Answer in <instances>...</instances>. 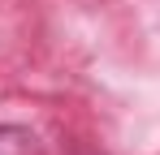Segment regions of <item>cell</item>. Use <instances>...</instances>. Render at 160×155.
I'll return each instance as SVG.
<instances>
[{"instance_id":"1","label":"cell","mask_w":160,"mask_h":155,"mask_svg":"<svg viewBox=\"0 0 160 155\" xmlns=\"http://www.w3.org/2000/svg\"><path fill=\"white\" fill-rule=\"evenodd\" d=\"M0 155H39V138L22 125H0Z\"/></svg>"}]
</instances>
